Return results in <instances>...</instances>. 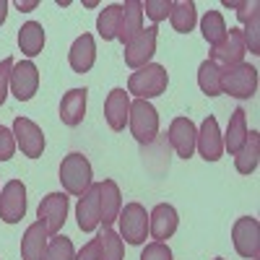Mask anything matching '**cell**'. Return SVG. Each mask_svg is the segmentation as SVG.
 Masks as SVG:
<instances>
[{
  "label": "cell",
  "instance_id": "cell-27",
  "mask_svg": "<svg viewBox=\"0 0 260 260\" xmlns=\"http://www.w3.org/2000/svg\"><path fill=\"white\" fill-rule=\"evenodd\" d=\"M169 21L175 31L180 34H190L198 24V11H195V3L192 0H182V3H175L172 6V13H169Z\"/></svg>",
  "mask_w": 260,
  "mask_h": 260
},
{
  "label": "cell",
  "instance_id": "cell-39",
  "mask_svg": "<svg viewBox=\"0 0 260 260\" xmlns=\"http://www.w3.org/2000/svg\"><path fill=\"white\" fill-rule=\"evenodd\" d=\"M39 3H37V0H31V3H21V0H18V3H16V8L18 11H34Z\"/></svg>",
  "mask_w": 260,
  "mask_h": 260
},
{
  "label": "cell",
  "instance_id": "cell-5",
  "mask_svg": "<svg viewBox=\"0 0 260 260\" xmlns=\"http://www.w3.org/2000/svg\"><path fill=\"white\" fill-rule=\"evenodd\" d=\"M117 224H120V237L127 245H143L146 237H148V213L141 203H127L122 206L120 216H117Z\"/></svg>",
  "mask_w": 260,
  "mask_h": 260
},
{
  "label": "cell",
  "instance_id": "cell-37",
  "mask_svg": "<svg viewBox=\"0 0 260 260\" xmlns=\"http://www.w3.org/2000/svg\"><path fill=\"white\" fill-rule=\"evenodd\" d=\"M76 260H99V237H94L91 242H86L76 252Z\"/></svg>",
  "mask_w": 260,
  "mask_h": 260
},
{
  "label": "cell",
  "instance_id": "cell-7",
  "mask_svg": "<svg viewBox=\"0 0 260 260\" xmlns=\"http://www.w3.org/2000/svg\"><path fill=\"white\" fill-rule=\"evenodd\" d=\"M13 138H16V146L21 148V154L29 159H39L45 154V133H42V127L34 120L16 117L13 120Z\"/></svg>",
  "mask_w": 260,
  "mask_h": 260
},
{
  "label": "cell",
  "instance_id": "cell-34",
  "mask_svg": "<svg viewBox=\"0 0 260 260\" xmlns=\"http://www.w3.org/2000/svg\"><path fill=\"white\" fill-rule=\"evenodd\" d=\"M16 154V138H13V130L0 125V161H8Z\"/></svg>",
  "mask_w": 260,
  "mask_h": 260
},
{
  "label": "cell",
  "instance_id": "cell-25",
  "mask_svg": "<svg viewBox=\"0 0 260 260\" xmlns=\"http://www.w3.org/2000/svg\"><path fill=\"white\" fill-rule=\"evenodd\" d=\"M18 47L29 60L37 57L42 52V47H45V29H42V24L26 21V24L18 29Z\"/></svg>",
  "mask_w": 260,
  "mask_h": 260
},
{
  "label": "cell",
  "instance_id": "cell-15",
  "mask_svg": "<svg viewBox=\"0 0 260 260\" xmlns=\"http://www.w3.org/2000/svg\"><path fill=\"white\" fill-rule=\"evenodd\" d=\"M180 226V216L169 203H159L154 211L148 213V234L154 237L156 242H167L172 234Z\"/></svg>",
  "mask_w": 260,
  "mask_h": 260
},
{
  "label": "cell",
  "instance_id": "cell-20",
  "mask_svg": "<svg viewBox=\"0 0 260 260\" xmlns=\"http://www.w3.org/2000/svg\"><path fill=\"white\" fill-rule=\"evenodd\" d=\"M47 245H50V234L45 224L34 221L24 232V240H21V260H45Z\"/></svg>",
  "mask_w": 260,
  "mask_h": 260
},
{
  "label": "cell",
  "instance_id": "cell-28",
  "mask_svg": "<svg viewBox=\"0 0 260 260\" xmlns=\"http://www.w3.org/2000/svg\"><path fill=\"white\" fill-rule=\"evenodd\" d=\"M198 86L206 96H219L221 94V68L211 60H203L198 68Z\"/></svg>",
  "mask_w": 260,
  "mask_h": 260
},
{
  "label": "cell",
  "instance_id": "cell-24",
  "mask_svg": "<svg viewBox=\"0 0 260 260\" xmlns=\"http://www.w3.org/2000/svg\"><path fill=\"white\" fill-rule=\"evenodd\" d=\"M260 164V133L257 130H250L245 146L240 148V154L234 156V167L240 175H252Z\"/></svg>",
  "mask_w": 260,
  "mask_h": 260
},
{
  "label": "cell",
  "instance_id": "cell-12",
  "mask_svg": "<svg viewBox=\"0 0 260 260\" xmlns=\"http://www.w3.org/2000/svg\"><path fill=\"white\" fill-rule=\"evenodd\" d=\"M39 89V71L31 60H21L13 62V71H11V94L18 102H29L34 99Z\"/></svg>",
  "mask_w": 260,
  "mask_h": 260
},
{
  "label": "cell",
  "instance_id": "cell-31",
  "mask_svg": "<svg viewBox=\"0 0 260 260\" xmlns=\"http://www.w3.org/2000/svg\"><path fill=\"white\" fill-rule=\"evenodd\" d=\"M45 260H76V250H73V242L71 237H60L55 234L50 245H47V252H45Z\"/></svg>",
  "mask_w": 260,
  "mask_h": 260
},
{
  "label": "cell",
  "instance_id": "cell-1",
  "mask_svg": "<svg viewBox=\"0 0 260 260\" xmlns=\"http://www.w3.org/2000/svg\"><path fill=\"white\" fill-rule=\"evenodd\" d=\"M167 83H169V73L164 65L159 62H148L146 68H138L136 73H130L127 78V94H133L136 99H154L161 96L167 91Z\"/></svg>",
  "mask_w": 260,
  "mask_h": 260
},
{
  "label": "cell",
  "instance_id": "cell-9",
  "mask_svg": "<svg viewBox=\"0 0 260 260\" xmlns=\"http://www.w3.org/2000/svg\"><path fill=\"white\" fill-rule=\"evenodd\" d=\"M156 37H159V29L156 26H148L143 29L133 42H127L125 45V65L127 68H146L151 62V57L156 55Z\"/></svg>",
  "mask_w": 260,
  "mask_h": 260
},
{
  "label": "cell",
  "instance_id": "cell-14",
  "mask_svg": "<svg viewBox=\"0 0 260 260\" xmlns=\"http://www.w3.org/2000/svg\"><path fill=\"white\" fill-rule=\"evenodd\" d=\"M169 143L172 148L177 151V156L190 159L192 151H195V141H198V127L192 125L190 117H175L169 125Z\"/></svg>",
  "mask_w": 260,
  "mask_h": 260
},
{
  "label": "cell",
  "instance_id": "cell-33",
  "mask_svg": "<svg viewBox=\"0 0 260 260\" xmlns=\"http://www.w3.org/2000/svg\"><path fill=\"white\" fill-rule=\"evenodd\" d=\"M242 39H245V47L252 55H260V16L257 13L247 21V29L242 31Z\"/></svg>",
  "mask_w": 260,
  "mask_h": 260
},
{
  "label": "cell",
  "instance_id": "cell-42",
  "mask_svg": "<svg viewBox=\"0 0 260 260\" xmlns=\"http://www.w3.org/2000/svg\"><path fill=\"white\" fill-rule=\"evenodd\" d=\"M216 260H224V257H216Z\"/></svg>",
  "mask_w": 260,
  "mask_h": 260
},
{
  "label": "cell",
  "instance_id": "cell-26",
  "mask_svg": "<svg viewBox=\"0 0 260 260\" xmlns=\"http://www.w3.org/2000/svg\"><path fill=\"white\" fill-rule=\"evenodd\" d=\"M201 31H203V39L208 42L211 47H219L221 42L226 39V21L219 11H206V16L201 18Z\"/></svg>",
  "mask_w": 260,
  "mask_h": 260
},
{
  "label": "cell",
  "instance_id": "cell-6",
  "mask_svg": "<svg viewBox=\"0 0 260 260\" xmlns=\"http://www.w3.org/2000/svg\"><path fill=\"white\" fill-rule=\"evenodd\" d=\"M232 245L237 250V255H242L247 260H257L260 257V224L252 216H242L237 219L232 226Z\"/></svg>",
  "mask_w": 260,
  "mask_h": 260
},
{
  "label": "cell",
  "instance_id": "cell-8",
  "mask_svg": "<svg viewBox=\"0 0 260 260\" xmlns=\"http://www.w3.org/2000/svg\"><path fill=\"white\" fill-rule=\"evenodd\" d=\"M26 216V185L21 180H8L0 192V219L6 224H18Z\"/></svg>",
  "mask_w": 260,
  "mask_h": 260
},
{
  "label": "cell",
  "instance_id": "cell-18",
  "mask_svg": "<svg viewBox=\"0 0 260 260\" xmlns=\"http://www.w3.org/2000/svg\"><path fill=\"white\" fill-rule=\"evenodd\" d=\"M99 208H102V224H104V229L112 226L117 221L120 211H122V192H120L115 180L99 182Z\"/></svg>",
  "mask_w": 260,
  "mask_h": 260
},
{
  "label": "cell",
  "instance_id": "cell-19",
  "mask_svg": "<svg viewBox=\"0 0 260 260\" xmlns=\"http://www.w3.org/2000/svg\"><path fill=\"white\" fill-rule=\"evenodd\" d=\"M68 62L73 73H89L96 62V45H94V37L91 34H81L73 45H71V52H68Z\"/></svg>",
  "mask_w": 260,
  "mask_h": 260
},
{
  "label": "cell",
  "instance_id": "cell-16",
  "mask_svg": "<svg viewBox=\"0 0 260 260\" xmlns=\"http://www.w3.org/2000/svg\"><path fill=\"white\" fill-rule=\"evenodd\" d=\"M76 219H78V229L81 232H94L102 224V208H99V182H94L86 190L78 206H76Z\"/></svg>",
  "mask_w": 260,
  "mask_h": 260
},
{
  "label": "cell",
  "instance_id": "cell-40",
  "mask_svg": "<svg viewBox=\"0 0 260 260\" xmlns=\"http://www.w3.org/2000/svg\"><path fill=\"white\" fill-rule=\"evenodd\" d=\"M6 16H8V3H6V0H0V26H3Z\"/></svg>",
  "mask_w": 260,
  "mask_h": 260
},
{
  "label": "cell",
  "instance_id": "cell-29",
  "mask_svg": "<svg viewBox=\"0 0 260 260\" xmlns=\"http://www.w3.org/2000/svg\"><path fill=\"white\" fill-rule=\"evenodd\" d=\"M120 18H122V6L120 3H112V6H107L99 18H96V31L104 42H110V39H117V26H120Z\"/></svg>",
  "mask_w": 260,
  "mask_h": 260
},
{
  "label": "cell",
  "instance_id": "cell-30",
  "mask_svg": "<svg viewBox=\"0 0 260 260\" xmlns=\"http://www.w3.org/2000/svg\"><path fill=\"white\" fill-rule=\"evenodd\" d=\"M125 257V245H122V237L107 226L99 234V260H122Z\"/></svg>",
  "mask_w": 260,
  "mask_h": 260
},
{
  "label": "cell",
  "instance_id": "cell-41",
  "mask_svg": "<svg viewBox=\"0 0 260 260\" xmlns=\"http://www.w3.org/2000/svg\"><path fill=\"white\" fill-rule=\"evenodd\" d=\"M224 6H226V8H237V11L242 8V3H237V0H224Z\"/></svg>",
  "mask_w": 260,
  "mask_h": 260
},
{
  "label": "cell",
  "instance_id": "cell-2",
  "mask_svg": "<svg viewBox=\"0 0 260 260\" xmlns=\"http://www.w3.org/2000/svg\"><path fill=\"white\" fill-rule=\"evenodd\" d=\"M94 172H91V164L83 154H68L60 164V182H62V190L65 195H81L94 185Z\"/></svg>",
  "mask_w": 260,
  "mask_h": 260
},
{
  "label": "cell",
  "instance_id": "cell-13",
  "mask_svg": "<svg viewBox=\"0 0 260 260\" xmlns=\"http://www.w3.org/2000/svg\"><path fill=\"white\" fill-rule=\"evenodd\" d=\"M195 148L201 151V156L206 161H219L224 154V138H221V130L219 122H216L213 115H208L198 130V141H195Z\"/></svg>",
  "mask_w": 260,
  "mask_h": 260
},
{
  "label": "cell",
  "instance_id": "cell-35",
  "mask_svg": "<svg viewBox=\"0 0 260 260\" xmlns=\"http://www.w3.org/2000/svg\"><path fill=\"white\" fill-rule=\"evenodd\" d=\"M141 260H172V250L167 242H151L141 252Z\"/></svg>",
  "mask_w": 260,
  "mask_h": 260
},
{
  "label": "cell",
  "instance_id": "cell-11",
  "mask_svg": "<svg viewBox=\"0 0 260 260\" xmlns=\"http://www.w3.org/2000/svg\"><path fill=\"white\" fill-rule=\"evenodd\" d=\"M245 52H247V47H245V39H242V29L232 26L226 31V39L221 42V45L211 47V57L208 60L216 62L219 68H232V65L245 62Z\"/></svg>",
  "mask_w": 260,
  "mask_h": 260
},
{
  "label": "cell",
  "instance_id": "cell-23",
  "mask_svg": "<svg viewBox=\"0 0 260 260\" xmlns=\"http://www.w3.org/2000/svg\"><path fill=\"white\" fill-rule=\"evenodd\" d=\"M247 120H245V110L242 107H237V110L232 112V117H229V127H226V136H221L224 138V151H229L232 156H237L240 154V148L245 146V141H247Z\"/></svg>",
  "mask_w": 260,
  "mask_h": 260
},
{
  "label": "cell",
  "instance_id": "cell-17",
  "mask_svg": "<svg viewBox=\"0 0 260 260\" xmlns=\"http://www.w3.org/2000/svg\"><path fill=\"white\" fill-rule=\"evenodd\" d=\"M127 115H130V94L125 89H112L107 94V102H104L107 125H110L115 133H120L127 125Z\"/></svg>",
  "mask_w": 260,
  "mask_h": 260
},
{
  "label": "cell",
  "instance_id": "cell-32",
  "mask_svg": "<svg viewBox=\"0 0 260 260\" xmlns=\"http://www.w3.org/2000/svg\"><path fill=\"white\" fill-rule=\"evenodd\" d=\"M172 6H175L172 0H146V3H143V13L154 21V24H159V21L169 18Z\"/></svg>",
  "mask_w": 260,
  "mask_h": 260
},
{
  "label": "cell",
  "instance_id": "cell-10",
  "mask_svg": "<svg viewBox=\"0 0 260 260\" xmlns=\"http://www.w3.org/2000/svg\"><path fill=\"white\" fill-rule=\"evenodd\" d=\"M37 216H39V221L45 224L47 234L55 237L62 229L65 219H68V195H65V192H50V195H45L42 203H39V208H37Z\"/></svg>",
  "mask_w": 260,
  "mask_h": 260
},
{
  "label": "cell",
  "instance_id": "cell-22",
  "mask_svg": "<svg viewBox=\"0 0 260 260\" xmlns=\"http://www.w3.org/2000/svg\"><path fill=\"white\" fill-rule=\"evenodd\" d=\"M86 96H89L86 89H71L68 94H62L60 120L68 127H78L83 122V117H86Z\"/></svg>",
  "mask_w": 260,
  "mask_h": 260
},
{
  "label": "cell",
  "instance_id": "cell-4",
  "mask_svg": "<svg viewBox=\"0 0 260 260\" xmlns=\"http://www.w3.org/2000/svg\"><path fill=\"white\" fill-rule=\"evenodd\" d=\"M257 91V68L250 62H240L232 68H221V94L234 99H250Z\"/></svg>",
  "mask_w": 260,
  "mask_h": 260
},
{
  "label": "cell",
  "instance_id": "cell-3",
  "mask_svg": "<svg viewBox=\"0 0 260 260\" xmlns=\"http://www.w3.org/2000/svg\"><path fill=\"white\" fill-rule=\"evenodd\" d=\"M127 125H130L133 138L141 146H148V143H154L156 136H159V112L146 99H136V102H130Z\"/></svg>",
  "mask_w": 260,
  "mask_h": 260
},
{
  "label": "cell",
  "instance_id": "cell-38",
  "mask_svg": "<svg viewBox=\"0 0 260 260\" xmlns=\"http://www.w3.org/2000/svg\"><path fill=\"white\" fill-rule=\"evenodd\" d=\"M257 8H260L257 3H242V8L237 11V18H240L242 24H247V21H250V18H252V16L257 13Z\"/></svg>",
  "mask_w": 260,
  "mask_h": 260
},
{
  "label": "cell",
  "instance_id": "cell-21",
  "mask_svg": "<svg viewBox=\"0 0 260 260\" xmlns=\"http://www.w3.org/2000/svg\"><path fill=\"white\" fill-rule=\"evenodd\" d=\"M141 31H143V3H138V0H127V3L122 6L117 39L122 42V45H127V42H133Z\"/></svg>",
  "mask_w": 260,
  "mask_h": 260
},
{
  "label": "cell",
  "instance_id": "cell-36",
  "mask_svg": "<svg viewBox=\"0 0 260 260\" xmlns=\"http://www.w3.org/2000/svg\"><path fill=\"white\" fill-rule=\"evenodd\" d=\"M11 71H13V60L3 57L0 60V107H3V102L8 96V89H11Z\"/></svg>",
  "mask_w": 260,
  "mask_h": 260
}]
</instances>
